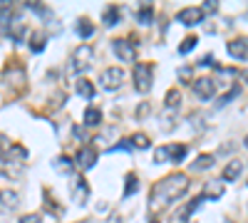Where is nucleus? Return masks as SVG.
Returning <instances> with one entry per match:
<instances>
[{
	"label": "nucleus",
	"instance_id": "1",
	"mask_svg": "<svg viewBox=\"0 0 248 223\" xmlns=\"http://www.w3.org/2000/svg\"><path fill=\"white\" fill-rule=\"evenodd\" d=\"M189 186H191V181H189V176H186V174H169V176H164L159 184L152 186L149 208L152 211H161V208L176 204L179 198L186 196Z\"/></svg>",
	"mask_w": 248,
	"mask_h": 223
},
{
	"label": "nucleus",
	"instance_id": "2",
	"mask_svg": "<svg viewBox=\"0 0 248 223\" xmlns=\"http://www.w3.org/2000/svg\"><path fill=\"white\" fill-rule=\"evenodd\" d=\"M92 62H94V47L92 45H79L70 57V70L75 74H82L92 67Z\"/></svg>",
	"mask_w": 248,
	"mask_h": 223
},
{
	"label": "nucleus",
	"instance_id": "3",
	"mask_svg": "<svg viewBox=\"0 0 248 223\" xmlns=\"http://www.w3.org/2000/svg\"><path fill=\"white\" fill-rule=\"evenodd\" d=\"M132 77H134V87H137V92L147 94V92L152 89V82H154V67H152L149 62H137Z\"/></svg>",
	"mask_w": 248,
	"mask_h": 223
},
{
	"label": "nucleus",
	"instance_id": "4",
	"mask_svg": "<svg viewBox=\"0 0 248 223\" xmlns=\"http://www.w3.org/2000/svg\"><path fill=\"white\" fill-rule=\"evenodd\" d=\"M124 77H127V74H124L122 67H105V70L99 72V87L107 89V92H114V89L122 87Z\"/></svg>",
	"mask_w": 248,
	"mask_h": 223
},
{
	"label": "nucleus",
	"instance_id": "5",
	"mask_svg": "<svg viewBox=\"0 0 248 223\" xmlns=\"http://www.w3.org/2000/svg\"><path fill=\"white\" fill-rule=\"evenodd\" d=\"M112 50L119 57V62H137V47L132 40L122 37V40H112Z\"/></svg>",
	"mask_w": 248,
	"mask_h": 223
},
{
	"label": "nucleus",
	"instance_id": "6",
	"mask_svg": "<svg viewBox=\"0 0 248 223\" xmlns=\"http://www.w3.org/2000/svg\"><path fill=\"white\" fill-rule=\"evenodd\" d=\"M226 50L238 62H248V37H233L226 43Z\"/></svg>",
	"mask_w": 248,
	"mask_h": 223
},
{
	"label": "nucleus",
	"instance_id": "7",
	"mask_svg": "<svg viewBox=\"0 0 248 223\" xmlns=\"http://www.w3.org/2000/svg\"><path fill=\"white\" fill-rule=\"evenodd\" d=\"M194 94L199 97V99H203V102H209V99L216 94V82L211 77H199V79H194Z\"/></svg>",
	"mask_w": 248,
	"mask_h": 223
},
{
	"label": "nucleus",
	"instance_id": "8",
	"mask_svg": "<svg viewBox=\"0 0 248 223\" xmlns=\"http://www.w3.org/2000/svg\"><path fill=\"white\" fill-rule=\"evenodd\" d=\"M176 20H179L181 25H186V28H194V25H199L201 20H203V10L201 8H181L179 15H176Z\"/></svg>",
	"mask_w": 248,
	"mask_h": 223
},
{
	"label": "nucleus",
	"instance_id": "9",
	"mask_svg": "<svg viewBox=\"0 0 248 223\" xmlns=\"http://www.w3.org/2000/svg\"><path fill=\"white\" fill-rule=\"evenodd\" d=\"M94 161H97V151L92 147H82L77 151V156H75V166H79L82 171H87V169L94 166Z\"/></svg>",
	"mask_w": 248,
	"mask_h": 223
},
{
	"label": "nucleus",
	"instance_id": "10",
	"mask_svg": "<svg viewBox=\"0 0 248 223\" xmlns=\"http://www.w3.org/2000/svg\"><path fill=\"white\" fill-rule=\"evenodd\" d=\"M243 174V161L241 159H231L229 164L223 166V174H221V181L223 184H231V181H238Z\"/></svg>",
	"mask_w": 248,
	"mask_h": 223
},
{
	"label": "nucleus",
	"instance_id": "11",
	"mask_svg": "<svg viewBox=\"0 0 248 223\" xmlns=\"http://www.w3.org/2000/svg\"><path fill=\"white\" fill-rule=\"evenodd\" d=\"M199 204H201V196H199V198H194V201H189V204H184L179 211H174L171 223H189V218H191V213L199 208Z\"/></svg>",
	"mask_w": 248,
	"mask_h": 223
},
{
	"label": "nucleus",
	"instance_id": "12",
	"mask_svg": "<svg viewBox=\"0 0 248 223\" xmlns=\"http://www.w3.org/2000/svg\"><path fill=\"white\" fill-rule=\"evenodd\" d=\"M221 196H223V181H218V178L209 181L201 191V201H218Z\"/></svg>",
	"mask_w": 248,
	"mask_h": 223
},
{
	"label": "nucleus",
	"instance_id": "13",
	"mask_svg": "<svg viewBox=\"0 0 248 223\" xmlns=\"http://www.w3.org/2000/svg\"><path fill=\"white\" fill-rule=\"evenodd\" d=\"M17 204H20V196H17L15 191H10V189L0 191V213H10V211H15Z\"/></svg>",
	"mask_w": 248,
	"mask_h": 223
},
{
	"label": "nucleus",
	"instance_id": "14",
	"mask_svg": "<svg viewBox=\"0 0 248 223\" xmlns=\"http://www.w3.org/2000/svg\"><path fill=\"white\" fill-rule=\"evenodd\" d=\"M186 154H189V149H186L184 144L167 147V161H169V164H181V161L186 159Z\"/></svg>",
	"mask_w": 248,
	"mask_h": 223
},
{
	"label": "nucleus",
	"instance_id": "15",
	"mask_svg": "<svg viewBox=\"0 0 248 223\" xmlns=\"http://www.w3.org/2000/svg\"><path fill=\"white\" fill-rule=\"evenodd\" d=\"M72 196H75L77 204H85V201H87V196H90V186L85 184V178L72 181Z\"/></svg>",
	"mask_w": 248,
	"mask_h": 223
},
{
	"label": "nucleus",
	"instance_id": "16",
	"mask_svg": "<svg viewBox=\"0 0 248 223\" xmlns=\"http://www.w3.org/2000/svg\"><path fill=\"white\" fill-rule=\"evenodd\" d=\"M216 164V156L214 154H199V159L191 164V169L194 171H206V169H211Z\"/></svg>",
	"mask_w": 248,
	"mask_h": 223
},
{
	"label": "nucleus",
	"instance_id": "17",
	"mask_svg": "<svg viewBox=\"0 0 248 223\" xmlns=\"http://www.w3.org/2000/svg\"><path fill=\"white\" fill-rule=\"evenodd\" d=\"M82 121H85V127H99V124H102V112H99L97 107H87Z\"/></svg>",
	"mask_w": 248,
	"mask_h": 223
},
{
	"label": "nucleus",
	"instance_id": "18",
	"mask_svg": "<svg viewBox=\"0 0 248 223\" xmlns=\"http://www.w3.org/2000/svg\"><path fill=\"white\" fill-rule=\"evenodd\" d=\"M119 17H122L119 8H117V5H109V8L105 10V15H102V23H105L107 28H112V25H117V23H119Z\"/></svg>",
	"mask_w": 248,
	"mask_h": 223
},
{
	"label": "nucleus",
	"instance_id": "19",
	"mask_svg": "<svg viewBox=\"0 0 248 223\" xmlns=\"http://www.w3.org/2000/svg\"><path fill=\"white\" fill-rule=\"evenodd\" d=\"M152 20H154V8H152L149 3L141 5V8L137 10V23H139V25H149Z\"/></svg>",
	"mask_w": 248,
	"mask_h": 223
},
{
	"label": "nucleus",
	"instance_id": "20",
	"mask_svg": "<svg viewBox=\"0 0 248 223\" xmlns=\"http://www.w3.org/2000/svg\"><path fill=\"white\" fill-rule=\"evenodd\" d=\"M25 32H28V28H25L23 23H20V20H15V17H13V23H10V30H8V35L15 40V43H20V40L25 37Z\"/></svg>",
	"mask_w": 248,
	"mask_h": 223
},
{
	"label": "nucleus",
	"instance_id": "21",
	"mask_svg": "<svg viewBox=\"0 0 248 223\" xmlns=\"http://www.w3.org/2000/svg\"><path fill=\"white\" fill-rule=\"evenodd\" d=\"M129 144H132V149L144 151V149H149V147H152V141H149V136H147V134H134V136L129 139Z\"/></svg>",
	"mask_w": 248,
	"mask_h": 223
},
{
	"label": "nucleus",
	"instance_id": "22",
	"mask_svg": "<svg viewBox=\"0 0 248 223\" xmlns=\"http://www.w3.org/2000/svg\"><path fill=\"white\" fill-rule=\"evenodd\" d=\"M52 166H55L57 171H62V174H70V171L75 169V161H70L67 156H60V159L52 161Z\"/></svg>",
	"mask_w": 248,
	"mask_h": 223
},
{
	"label": "nucleus",
	"instance_id": "23",
	"mask_svg": "<svg viewBox=\"0 0 248 223\" xmlns=\"http://www.w3.org/2000/svg\"><path fill=\"white\" fill-rule=\"evenodd\" d=\"M77 92L85 99H92L94 97V85L90 82V79H79V82H77Z\"/></svg>",
	"mask_w": 248,
	"mask_h": 223
},
{
	"label": "nucleus",
	"instance_id": "24",
	"mask_svg": "<svg viewBox=\"0 0 248 223\" xmlns=\"http://www.w3.org/2000/svg\"><path fill=\"white\" fill-rule=\"evenodd\" d=\"M10 23H13V13H10V8H8V10L0 13V35H8Z\"/></svg>",
	"mask_w": 248,
	"mask_h": 223
},
{
	"label": "nucleus",
	"instance_id": "25",
	"mask_svg": "<svg viewBox=\"0 0 248 223\" xmlns=\"http://www.w3.org/2000/svg\"><path fill=\"white\" fill-rule=\"evenodd\" d=\"M179 102H181L179 89H169V92H167V109H169V112H174V109L179 107Z\"/></svg>",
	"mask_w": 248,
	"mask_h": 223
},
{
	"label": "nucleus",
	"instance_id": "26",
	"mask_svg": "<svg viewBox=\"0 0 248 223\" xmlns=\"http://www.w3.org/2000/svg\"><path fill=\"white\" fill-rule=\"evenodd\" d=\"M196 43H199V40L194 37V35H189V37H184V43L179 45V55H189L194 47H196Z\"/></svg>",
	"mask_w": 248,
	"mask_h": 223
},
{
	"label": "nucleus",
	"instance_id": "27",
	"mask_svg": "<svg viewBox=\"0 0 248 223\" xmlns=\"http://www.w3.org/2000/svg\"><path fill=\"white\" fill-rule=\"evenodd\" d=\"M94 32V25L90 23V20H79V23H77V35L79 37H90Z\"/></svg>",
	"mask_w": 248,
	"mask_h": 223
},
{
	"label": "nucleus",
	"instance_id": "28",
	"mask_svg": "<svg viewBox=\"0 0 248 223\" xmlns=\"http://www.w3.org/2000/svg\"><path fill=\"white\" fill-rule=\"evenodd\" d=\"M137 186H139L137 176H134V174H127V186H124V196H132V193L137 191Z\"/></svg>",
	"mask_w": 248,
	"mask_h": 223
},
{
	"label": "nucleus",
	"instance_id": "29",
	"mask_svg": "<svg viewBox=\"0 0 248 223\" xmlns=\"http://www.w3.org/2000/svg\"><path fill=\"white\" fill-rule=\"evenodd\" d=\"M28 151L25 147H8V159H25Z\"/></svg>",
	"mask_w": 248,
	"mask_h": 223
},
{
	"label": "nucleus",
	"instance_id": "30",
	"mask_svg": "<svg viewBox=\"0 0 248 223\" xmlns=\"http://www.w3.org/2000/svg\"><path fill=\"white\" fill-rule=\"evenodd\" d=\"M233 97H238V87H233V89H231L229 94H223V97H218V107H226V104H229V102H231Z\"/></svg>",
	"mask_w": 248,
	"mask_h": 223
},
{
	"label": "nucleus",
	"instance_id": "31",
	"mask_svg": "<svg viewBox=\"0 0 248 223\" xmlns=\"http://www.w3.org/2000/svg\"><path fill=\"white\" fill-rule=\"evenodd\" d=\"M154 161H156V164H164V161H167V147H159L154 151Z\"/></svg>",
	"mask_w": 248,
	"mask_h": 223
},
{
	"label": "nucleus",
	"instance_id": "32",
	"mask_svg": "<svg viewBox=\"0 0 248 223\" xmlns=\"http://www.w3.org/2000/svg\"><path fill=\"white\" fill-rule=\"evenodd\" d=\"M30 47H32V52H43L45 50V37H35Z\"/></svg>",
	"mask_w": 248,
	"mask_h": 223
},
{
	"label": "nucleus",
	"instance_id": "33",
	"mask_svg": "<svg viewBox=\"0 0 248 223\" xmlns=\"http://www.w3.org/2000/svg\"><path fill=\"white\" fill-rule=\"evenodd\" d=\"M201 10H203V15H206V13H216V10H218V3H216V0H206Z\"/></svg>",
	"mask_w": 248,
	"mask_h": 223
},
{
	"label": "nucleus",
	"instance_id": "34",
	"mask_svg": "<svg viewBox=\"0 0 248 223\" xmlns=\"http://www.w3.org/2000/svg\"><path fill=\"white\" fill-rule=\"evenodd\" d=\"M17 223H43V218H40L37 213H28V216H23Z\"/></svg>",
	"mask_w": 248,
	"mask_h": 223
},
{
	"label": "nucleus",
	"instance_id": "35",
	"mask_svg": "<svg viewBox=\"0 0 248 223\" xmlns=\"http://www.w3.org/2000/svg\"><path fill=\"white\" fill-rule=\"evenodd\" d=\"M0 151H8V139L0 134Z\"/></svg>",
	"mask_w": 248,
	"mask_h": 223
},
{
	"label": "nucleus",
	"instance_id": "36",
	"mask_svg": "<svg viewBox=\"0 0 248 223\" xmlns=\"http://www.w3.org/2000/svg\"><path fill=\"white\" fill-rule=\"evenodd\" d=\"M10 8V3H8V0H0V13H3V10H8Z\"/></svg>",
	"mask_w": 248,
	"mask_h": 223
},
{
	"label": "nucleus",
	"instance_id": "37",
	"mask_svg": "<svg viewBox=\"0 0 248 223\" xmlns=\"http://www.w3.org/2000/svg\"><path fill=\"white\" fill-rule=\"evenodd\" d=\"M241 79H243V82L248 85V70H243V72H241Z\"/></svg>",
	"mask_w": 248,
	"mask_h": 223
},
{
	"label": "nucleus",
	"instance_id": "38",
	"mask_svg": "<svg viewBox=\"0 0 248 223\" xmlns=\"http://www.w3.org/2000/svg\"><path fill=\"white\" fill-rule=\"evenodd\" d=\"M243 147H246V149H248V136H246V139H243Z\"/></svg>",
	"mask_w": 248,
	"mask_h": 223
},
{
	"label": "nucleus",
	"instance_id": "39",
	"mask_svg": "<svg viewBox=\"0 0 248 223\" xmlns=\"http://www.w3.org/2000/svg\"><path fill=\"white\" fill-rule=\"evenodd\" d=\"M149 223H159V218H149Z\"/></svg>",
	"mask_w": 248,
	"mask_h": 223
}]
</instances>
